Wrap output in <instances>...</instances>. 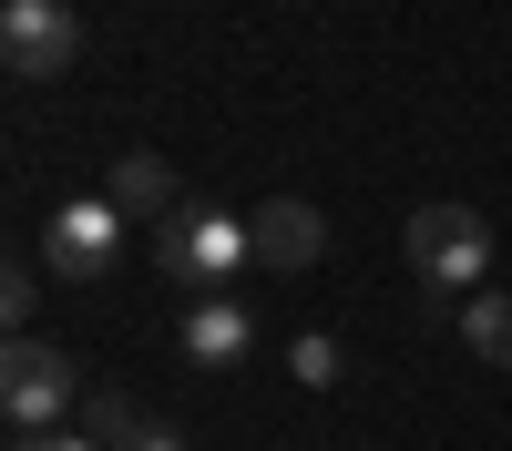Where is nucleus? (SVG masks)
Wrapping results in <instances>:
<instances>
[{"label": "nucleus", "mask_w": 512, "mask_h": 451, "mask_svg": "<svg viewBox=\"0 0 512 451\" xmlns=\"http://www.w3.org/2000/svg\"><path fill=\"white\" fill-rule=\"evenodd\" d=\"M400 257H410V277L431 287V298H472V277L492 267V226L472 216V205H420L410 236H400Z\"/></svg>", "instance_id": "1"}, {"label": "nucleus", "mask_w": 512, "mask_h": 451, "mask_svg": "<svg viewBox=\"0 0 512 451\" xmlns=\"http://www.w3.org/2000/svg\"><path fill=\"white\" fill-rule=\"evenodd\" d=\"M154 267L185 277V287H216V277L256 267V236H246V216H226V205H175V216L154 226Z\"/></svg>", "instance_id": "2"}, {"label": "nucleus", "mask_w": 512, "mask_h": 451, "mask_svg": "<svg viewBox=\"0 0 512 451\" xmlns=\"http://www.w3.org/2000/svg\"><path fill=\"white\" fill-rule=\"evenodd\" d=\"M0 410H11V431H62L72 410H82V369H72V349H52V339H11V349H0Z\"/></svg>", "instance_id": "3"}, {"label": "nucleus", "mask_w": 512, "mask_h": 451, "mask_svg": "<svg viewBox=\"0 0 512 451\" xmlns=\"http://www.w3.org/2000/svg\"><path fill=\"white\" fill-rule=\"evenodd\" d=\"M41 257H52L62 287L113 277V267H123V205H113V195H72V205H52V226H41Z\"/></svg>", "instance_id": "4"}, {"label": "nucleus", "mask_w": 512, "mask_h": 451, "mask_svg": "<svg viewBox=\"0 0 512 451\" xmlns=\"http://www.w3.org/2000/svg\"><path fill=\"white\" fill-rule=\"evenodd\" d=\"M82 52V21L62 11V0H11L0 11V62H11L21 82H62Z\"/></svg>", "instance_id": "5"}, {"label": "nucleus", "mask_w": 512, "mask_h": 451, "mask_svg": "<svg viewBox=\"0 0 512 451\" xmlns=\"http://www.w3.org/2000/svg\"><path fill=\"white\" fill-rule=\"evenodd\" d=\"M246 236H256V267H277V277H308L328 257V216H318L308 195H267L246 216Z\"/></svg>", "instance_id": "6"}, {"label": "nucleus", "mask_w": 512, "mask_h": 451, "mask_svg": "<svg viewBox=\"0 0 512 451\" xmlns=\"http://www.w3.org/2000/svg\"><path fill=\"white\" fill-rule=\"evenodd\" d=\"M246 339H256V328H246V308H236V298H205V308L185 318V359H205V369H236V359H246Z\"/></svg>", "instance_id": "7"}, {"label": "nucleus", "mask_w": 512, "mask_h": 451, "mask_svg": "<svg viewBox=\"0 0 512 451\" xmlns=\"http://www.w3.org/2000/svg\"><path fill=\"white\" fill-rule=\"evenodd\" d=\"M103 195L123 205V216H175V164H164V154H123L103 175Z\"/></svg>", "instance_id": "8"}, {"label": "nucleus", "mask_w": 512, "mask_h": 451, "mask_svg": "<svg viewBox=\"0 0 512 451\" xmlns=\"http://www.w3.org/2000/svg\"><path fill=\"white\" fill-rule=\"evenodd\" d=\"M461 349L482 369H512V298L502 287H472V298H461Z\"/></svg>", "instance_id": "9"}, {"label": "nucleus", "mask_w": 512, "mask_h": 451, "mask_svg": "<svg viewBox=\"0 0 512 451\" xmlns=\"http://www.w3.org/2000/svg\"><path fill=\"white\" fill-rule=\"evenodd\" d=\"M144 421H134V400L123 390H82V441H103V451H123Z\"/></svg>", "instance_id": "10"}, {"label": "nucleus", "mask_w": 512, "mask_h": 451, "mask_svg": "<svg viewBox=\"0 0 512 451\" xmlns=\"http://www.w3.org/2000/svg\"><path fill=\"white\" fill-rule=\"evenodd\" d=\"M287 369H297V380H308V390H328V380H338V369H349V359H338V339H318V328H297Z\"/></svg>", "instance_id": "11"}, {"label": "nucleus", "mask_w": 512, "mask_h": 451, "mask_svg": "<svg viewBox=\"0 0 512 451\" xmlns=\"http://www.w3.org/2000/svg\"><path fill=\"white\" fill-rule=\"evenodd\" d=\"M31 308H41V277H0V318H11V339H31Z\"/></svg>", "instance_id": "12"}, {"label": "nucleus", "mask_w": 512, "mask_h": 451, "mask_svg": "<svg viewBox=\"0 0 512 451\" xmlns=\"http://www.w3.org/2000/svg\"><path fill=\"white\" fill-rule=\"evenodd\" d=\"M11 451H103V441H82V431H21Z\"/></svg>", "instance_id": "13"}, {"label": "nucleus", "mask_w": 512, "mask_h": 451, "mask_svg": "<svg viewBox=\"0 0 512 451\" xmlns=\"http://www.w3.org/2000/svg\"><path fill=\"white\" fill-rule=\"evenodd\" d=\"M123 451H185V431H175V421H144V431L123 441Z\"/></svg>", "instance_id": "14"}]
</instances>
